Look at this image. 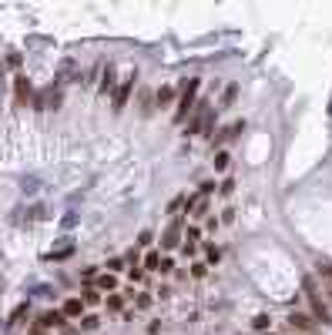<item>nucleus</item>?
Listing matches in <instances>:
<instances>
[{"mask_svg":"<svg viewBox=\"0 0 332 335\" xmlns=\"http://www.w3.org/2000/svg\"><path fill=\"white\" fill-rule=\"evenodd\" d=\"M14 87H17V104L24 108V104L30 101V81H27V77H17V81H14Z\"/></svg>","mask_w":332,"mask_h":335,"instance_id":"nucleus-6","label":"nucleus"},{"mask_svg":"<svg viewBox=\"0 0 332 335\" xmlns=\"http://www.w3.org/2000/svg\"><path fill=\"white\" fill-rule=\"evenodd\" d=\"M111 87H114V67L108 64V67H104V77H101V94H108Z\"/></svg>","mask_w":332,"mask_h":335,"instance_id":"nucleus-8","label":"nucleus"},{"mask_svg":"<svg viewBox=\"0 0 332 335\" xmlns=\"http://www.w3.org/2000/svg\"><path fill=\"white\" fill-rule=\"evenodd\" d=\"M81 302H84V305H97V302H101V295H97L94 288H88V292H84V298H81Z\"/></svg>","mask_w":332,"mask_h":335,"instance_id":"nucleus-13","label":"nucleus"},{"mask_svg":"<svg viewBox=\"0 0 332 335\" xmlns=\"http://www.w3.org/2000/svg\"><path fill=\"white\" fill-rule=\"evenodd\" d=\"M37 325L40 329H57V325H64V312H44Z\"/></svg>","mask_w":332,"mask_h":335,"instance_id":"nucleus-7","label":"nucleus"},{"mask_svg":"<svg viewBox=\"0 0 332 335\" xmlns=\"http://www.w3.org/2000/svg\"><path fill=\"white\" fill-rule=\"evenodd\" d=\"M205 251H208V261H218V258H221V251H218V248H215V245H208Z\"/></svg>","mask_w":332,"mask_h":335,"instance_id":"nucleus-21","label":"nucleus"},{"mask_svg":"<svg viewBox=\"0 0 332 335\" xmlns=\"http://www.w3.org/2000/svg\"><path fill=\"white\" fill-rule=\"evenodd\" d=\"M138 245H141V248H145V245H151V231H141V235H138Z\"/></svg>","mask_w":332,"mask_h":335,"instance_id":"nucleus-22","label":"nucleus"},{"mask_svg":"<svg viewBox=\"0 0 332 335\" xmlns=\"http://www.w3.org/2000/svg\"><path fill=\"white\" fill-rule=\"evenodd\" d=\"M302 288H305V298H309V305H312V315L322 322V325H329L332 322V312H329V305L322 302V295H319V288H315V281L305 275L302 279Z\"/></svg>","mask_w":332,"mask_h":335,"instance_id":"nucleus-1","label":"nucleus"},{"mask_svg":"<svg viewBox=\"0 0 332 335\" xmlns=\"http://www.w3.org/2000/svg\"><path fill=\"white\" fill-rule=\"evenodd\" d=\"M289 322H292L295 329H302V332H309V329H312V322H309V318H305V315H299V312H295V315L289 318Z\"/></svg>","mask_w":332,"mask_h":335,"instance_id":"nucleus-9","label":"nucleus"},{"mask_svg":"<svg viewBox=\"0 0 332 335\" xmlns=\"http://www.w3.org/2000/svg\"><path fill=\"white\" fill-rule=\"evenodd\" d=\"M0 332H3V322H0Z\"/></svg>","mask_w":332,"mask_h":335,"instance_id":"nucleus-27","label":"nucleus"},{"mask_svg":"<svg viewBox=\"0 0 332 335\" xmlns=\"http://www.w3.org/2000/svg\"><path fill=\"white\" fill-rule=\"evenodd\" d=\"M158 265H161V255H158V251H148L145 255V268H158Z\"/></svg>","mask_w":332,"mask_h":335,"instance_id":"nucleus-10","label":"nucleus"},{"mask_svg":"<svg viewBox=\"0 0 332 335\" xmlns=\"http://www.w3.org/2000/svg\"><path fill=\"white\" fill-rule=\"evenodd\" d=\"M60 312H64V318H81V312H84V302H81V298H67Z\"/></svg>","mask_w":332,"mask_h":335,"instance_id":"nucleus-5","label":"nucleus"},{"mask_svg":"<svg viewBox=\"0 0 332 335\" xmlns=\"http://www.w3.org/2000/svg\"><path fill=\"white\" fill-rule=\"evenodd\" d=\"M141 114H151V94L145 91V97H141Z\"/></svg>","mask_w":332,"mask_h":335,"instance_id":"nucleus-20","label":"nucleus"},{"mask_svg":"<svg viewBox=\"0 0 332 335\" xmlns=\"http://www.w3.org/2000/svg\"><path fill=\"white\" fill-rule=\"evenodd\" d=\"M71 251H74L71 245H64V248H57V251H54V255H51V258H57V261H60V258H67V255H71Z\"/></svg>","mask_w":332,"mask_h":335,"instance_id":"nucleus-16","label":"nucleus"},{"mask_svg":"<svg viewBox=\"0 0 332 335\" xmlns=\"http://www.w3.org/2000/svg\"><path fill=\"white\" fill-rule=\"evenodd\" d=\"M195 94H198V81H188L181 101H178V111H175V121H178V124L188 117V111H195Z\"/></svg>","mask_w":332,"mask_h":335,"instance_id":"nucleus-2","label":"nucleus"},{"mask_svg":"<svg viewBox=\"0 0 332 335\" xmlns=\"http://www.w3.org/2000/svg\"><path fill=\"white\" fill-rule=\"evenodd\" d=\"M134 81H138V71H131V74L121 81V87L114 91V108H111L114 114H121L124 108H128V97H131V87H134Z\"/></svg>","mask_w":332,"mask_h":335,"instance_id":"nucleus-3","label":"nucleus"},{"mask_svg":"<svg viewBox=\"0 0 332 335\" xmlns=\"http://www.w3.org/2000/svg\"><path fill=\"white\" fill-rule=\"evenodd\" d=\"M326 302H329V312H332V292H326Z\"/></svg>","mask_w":332,"mask_h":335,"instance_id":"nucleus-26","label":"nucleus"},{"mask_svg":"<svg viewBox=\"0 0 332 335\" xmlns=\"http://www.w3.org/2000/svg\"><path fill=\"white\" fill-rule=\"evenodd\" d=\"M27 315V302H24V305H17V308H14V315H10V322H20V318Z\"/></svg>","mask_w":332,"mask_h":335,"instance_id":"nucleus-15","label":"nucleus"},{"mask_svg":"<svg viewBox=\"0 0 332 335\" xmlns=\"http://www.w3.org/2000/svg\"><path fill=\"white\" fill-rule=\"evenodd\" d=\"M81 325L91 332V329H97V318H94V315H84V318H81Z\"/></svg>","mask_w":332,"mask_h":335,"instance_id":"nucleus-19","label":"nucleus"},{"mask_svg":"<svg viewBox=\"0 0 332 335\" xmlns=\"http://www.w3.org/2000/svg\"><path fill=\"white\" fill-rule=\"evenodd\" d=\"M322 275L332 281V261H322Z\"/></svg>","mask_w":332,"mask_h":335,"instance_id":"nucleus-25","label":"nucleus"},{"mask_svg":"<svg viewBox=\"0 0 332 335\" xmlns=\"http://www.w3.org/2000/svg\"><path fill=\"white\" fill-rule=\"evenodd\" d=\"M228 161H232V158H228L225 151H218V154H215V171H225V168H228Z\"/></svg>","mask_w":332,"mask_h":335,"instance_id":"nucleus-11","label":"nucleus"},{"mask_svg":"<svg viewBox=\"0 0 332 335\" xmlns=\"http://www.w3.org/2000/svg\"><path fill=\"white\" fill-rule=\"evenodd\" d=\"M252 325H255L258 332H265V329H269V315H258L255 322H252Z\"/></svg>","mask_w":332,"mask_h":335,"instance_id":"nucleus-18","label":"nucleus"},{"mask_svg":"<svg viewBox=\"0 0 332 335\" xmlns=\"http://www.w3.org/2000/svg\"><path fill=\"white\" fill-rule=\"evenodd\" d=\"M178 235H181V218H175V222L168 224L165 238H161V248H165V251H171V248H178Z\"/></svg>","mask_w":332,"mask_h":335,"instance_id":"nucleus-4","label":"nucleus"},{"mask_svg":"<svg viewBox=\"0 0 332 335\" xmlns=\"http://www.w3.org/2000/svg\"><path fill=\"white\" fill-rule=\"evenodd\" d=\"M171 97H175V91H171V87H161V91H158V104H168Z\"/></svg>","mask_w":332,"mask_h":335,"instance_id":"nucleus-14","label":"nucleus"},{"mask_svg":"<svg viewBox=\"0 0 332 335\" xmlns=\"http://www.w3.org/2000/svg\"><path fill=\"white\" fill-rule=\"evenodd\" d=\"M205 272H208V265H202V261L191 265V275H195V279H205Z\"/></svg>","mask_w":332,"mask_h":335,"instance_id":"nucleus-17","label":"nucleus"},{"mask_svg":"<svg viewBox=\"0 0 332 335\" xmlns=\"http://www.w3.org/2000/svg\"><path fill=\"white\" fill-rule=\"evenodd\" d=\"M235 94H239V91H235V84H232V87L225 91V104H232V101H235Z\"/></svg>","mask_w":332,"mask_h":335,"instance_id":"nucleus-23","label":"nucleus"},{"mask_svg":"<svg viewBox=\"0 0 332 335\" xmlns=\"http://www.w3.org/2000/svg\"><path fill=\"white\" fill-rule=\"evenodd\" d=\"M108 308H121V295H111L108 298Z\"/></svg>","mask_w":332,"mask_h":335,"instance_id":"nucleus-24","label":"nucleus"},{"mask_svg":"<svg viewBox=\"0 0 332 335\" xmlns=\"http://www.w3.org/2000/svg\"><path fill=\"white\" fill-rule=\"evenodd\" d=\"M97 285H101V288H108V292H111V288L118 285V279H114V275L108 272V275H101V279H97Z\"/></svg>","mask_w":332,"mask_h":335,"instance_id":"nucleus-12","label":"nucleus"}]
</instances>
